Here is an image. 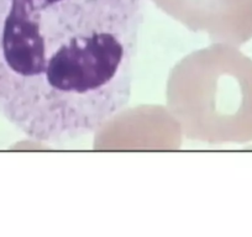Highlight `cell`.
<instances>
[{
  "label": "cell",
  "mask_w": 252,
  "mask_h": 237,
  "mask_svg": "<svg viewBox=\"0 0 252 237\" xmlns=\"http://www.w3.org/2000/svg\"><path fill=\"white\" fill-rule=\"evenodd\" d=\"M147 0H0V115L38 142L95 132L127 105Z\"/></svg>",
  "instance_id": "cell-1"
}]
</instances>
